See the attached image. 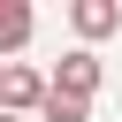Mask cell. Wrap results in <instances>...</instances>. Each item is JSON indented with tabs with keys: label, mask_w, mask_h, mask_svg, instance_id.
<instances>
[{
	"label": "cell",
	"mask_w": 122,
	"mask_h": 122,
	"mask_svg": "<svg viewBox=\"0 0 122 122\" xmlns=\"http://www.w3.org/2000/svg\"><path fill=\"white\" fill-rule=\"evenodd\" d=\"M46 107V76L30 61H0V114H38Z\"/></svg>",
	"instance_id": "cell-2"
},
{
	"label": "cell",
	"mask_w": 122,
	"mask_h": 122,
	"mask_svg": "<svg viewBox=\"0 0 122 122\" xmlns=\"http://www.w3.org/2000/svg\"><path fill=\"white\" fill-rule=\"evenodd\" d=\"M99 76H107V61H99L92 46H76V53H61V69L46 76V92H61V99L92 107V99H99Z\"/></svg>",
	"instance_id": "cell-1"
},
{
	"label": "cell",
	"mask_w": 122,
	"mask_h": 122,
	"mask_svg": "<svg viewBox=\"0 0 122 122\" xmlns=\"http://www.w3.org/2000/svg\"><path fill=\"white\" fill-rule=\"evenodd\" d=\"M69 23H76V38H84V46H99V38H114V30H122V8H114V0H76V8H69Z\"/></svg>",
	"instance_id": "cell-3"
},
{
	"label": "cell",
	"mask_w": 122,
	"mask_h": 122,
	"mask_svg": "<svg viewBox=\"0 0 122 122\" xmlns=\"http://www.w3.org/2000/svg\"><path fill=\"white\" fill-rule=\"evenodd\" d=\"M0 122H23V114H0Z\"/></svg>",
	"instance_id": "cell-6"
},
{
	"label": "cell",
	"mask_w": 122,
	"mask_h": 122,
	"mask_svg": "<svg viewBox=\"0 0 122 122\" xmlns=\"http://www.w3.org/2000/svg\"><path fill=\"white\" fill-rule=\"evenodd\" d=\"M30 30H38L30 0H0V53H23V46H30Z\"/></svg>",
	"instance_id": "cell-4"
},
{
	"label": "cell",
	"mask_w": 122,
	"mask_h": 122,
	"mask_svg": "<svg viewBox=\"0 0 122 122\" xmlns=\"http://www.w3.org/2000/svg\"><path fill=\"white\" fill-rule=\"evenodd\" d=\"M38 114H46V122H92V107H76V99H61V92H46Z\"/></svg>",
	"instance_id": "cell-5"
}]
</instances>
